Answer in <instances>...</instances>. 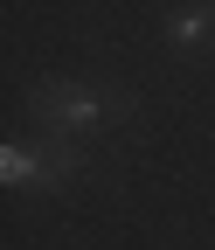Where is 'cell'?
Listing matches in <instances>:
<instances>
[{"label": "cell", "instance_id": "6da1fadb", "mask_svg": "<svg viewBox=\"0 0 215 250\" xmlns=\"http://www.w3.org/2000/svg\"><path fill=\"white\" fill-rule=\"evenodd\" d=\"M28 111L42 118V132H63V139H83V132H104V125L132 118V98L111 83H77V77H49L28 90Z\"/></svg>", "mask_w": 215, "mask_h": 250}, {"label": "cell", "instance_id": "7a4b0ae2", "mask_svg": "<svg viewBox=\"0 0 215 250\" xmlns=\"http://www.w3.org/2000/svg\"><path fill=\"white\" fill-rule=\"evenodd\" d=\"M83 174V146L63 132H42V139H7L0 146V181L7 188H70Z\"/></svg>", "mask_w": 215, "mask_h": 250}, {"label": "cell", "instance_id": "3957f363", "mask_svg": "<svg viewBox=\"0 0 215 250\" xmlns=\"http://www.w3.org/2000/svg\"><path fill=\"white\" fill-rule=\"evenodd\" d=\"M167 42H180V49L215 42V7H167Z\"/></svg>", "mask_w": 215, "mask_h": 250}]
</instances>
